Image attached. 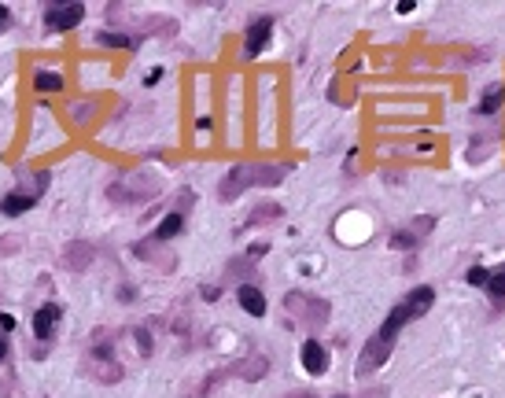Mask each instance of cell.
I'll return each instance as SVG.
<instances>
[{
  "label": "cell",
  "instance_id": "cell-18",
  "mask_svg": "<svg viewBox=\"0 0 505 398\" xmlns=\"http://www.w3.org/2000/svg\"><path fill=\"white\" fill-rule=\"evenodd\" d=\"M34 89H37V93H63V74H56V71H37V74H34Z\"/></svg>",
  "mask_w": 505,
  "mask_h": 398
},
{
  "label": "cell",
  "instance_id": "cell-4",
  "mask_svg": "<svg viewBox=\"0 0 505 398\" xmlns=\"http://www.w3.org/2000/svg\"><path fill=\"white\" fill-rule=\"evenodd\" d=\"M284 306H288L292 314H299L310 328H321L325 321H329V303H325V298H310L303 292H292L288 298H284Z\"/></svg>",
  "mask_w": 505,
  "mask_h": 398
},
{
  "label": "cell",
  "instance_id": "cell-5",
  "mask_svg": "<svg viewBox=\"0 0 505 398\" xmlns=\"http://www.w3.org/2000/svg\"><path fill=\"white\" fill-rule=\"evenodd\" d=\"M391 351H395V343H391V340H384L380 332H373V340L362 347V358H358V376H369L373 369H380V365L391 358Z\"/></svg>",
  "mask_w": 505,
  "mask_h": 398
},
{
  "label": "cell",
  "instance_id": "cell-30",
  "mask_svg": "<svg viewBox=\"0 0 505 398\" xmlns=\"http://www.w3.org/2000/svg\"><path fill=\"white\" fill-rule=\"evenodd\" d=\"M144 82H148V85H159V82H163V71H152V74L144 78Z\"/></svg>",
  "mask_w": 505,
  "mask_h": 398
},
{
  "label": "cell",
  "instance_id": "cell-19",
  "mask_svg": "<svg viewBox=\"0 0 505 398\" xmlns=\"http://www.w3.org/2000/svg\"><path fill=\"white\" fill-rule=\"evenodd\" d=\"M96 45L104 48H141V37H126V34H96Z\"/></svg>",
  "mask_w": 505,
  "mask_h": 398
},
{
  "label": "cell",
  "instance_id": "cell-26",
  "mask_svg": "<svg viewBox=\"0 0 505 398\" xmlns=\"http://www.w3.org/2000/svg\"><path fill=\"white\" fill-rule=\"evenodd\" d=\"M12 26V12H8V4H0V30Z\"/></svg>",
  "mask_w": 505,
  "mask_h": 398
},
{
  "label": "cell",
  "instance_id": "cell-3",
  "mask_svg": "<svg viewBox=\"0 0 505 398\" xmlns=\"http://www.w3.org/2000/svg\"><path fill=\"white\" fill-rule=\"evenodd\" d=\"M82 19H85V4H78V0H67V4H45V30L48 34L74 30Z\"/></svg>",
  "mask_w": 505,
  "mask_h": 398
},
{
  "label": "cell",
  "instance_id": "cell-22",
  "mask_svg": "<svg viewBox=\"0 0 505 398\" xmlns=\"http://www.w3.org/2000/svg\"><path fill=\"white\" fill-rule=\"evenodd\" d=\"M93 111H96V104H71V118L78 126H85L89 118H93Z\"/></svg>",
  "mask_w": 505,
  "mask_h": 398
},
{
  "label": "cell",
  "instance_id": "cell-15",
  "mask_svg": "<svg viewBox=\"0 0 505 398\" xmlns=\"http://www.w3.org/2000/svg\"><path fill=\"white\" fill-rule=\"evenodd\" d=\"M181 229H185V211H170L159 225H155L152 240H155V244H166V240H174V236L181 233Z\"/></svg>",
  "mask_w": 505,
  "mask_h": 398
},
{
  "label": "cell",
  "instance_id": "cell-14",
  "mask_svg": "<svg viewBox=\"0 0 505 398\" xmlns=\"http://www.w3.org/2000/svg\"><path fill=\"white\" fill-rule=\"evenodd\" d=\"M159 247L163 244H155L152 236H144V240L133 244V255L137 258H148V262H155V266H163V270H174V255H163Z\"/></svg>",
  "mask_w": 505,
  "mask_h": 398
},
{
  "label": "cell",
  "instance_id": "cell-10",
  "mask_svg": "<svg viewBox=\"0 0 505 398\" xmlns=\"http://www.w3.org/2000/svg\"><path fill=\"white\" fill-rule=\"evenodd\" d=\"M30 207H37V196L26 192V188H12V192L0 196V214L4 218H19V214H26Z\"/></svg>",
  "mask_w": 505,
  "mask_h": 398
},
{
  "label": "cell",
  "instance_id": "cell-24",
  "mask_svg": "<svg viewBox=\"0 0 505 398\" xmlns=\"http://www.w3.org/2000/svg\"><path fill=\"white\" fill-rule=\"evenodd\" d=\"M133 340H137V347H141V354H144V358H152V336H148V328H137Z\"/></svg>",
  "mask_w": 505,
  "mask_h": 398
},
{
  "label": "cell",
  "instance_id": "cell-25",
  "mask_svg": "<svg viewBox=\"0 0 505 398\" xmlns=\"http://www.w3.org/2000/svg\"><path fill=\"white\" fill-rule=\"evenodd\" d=\"M137 295H141V292H137V284H122V288H118V303H133Z\"/></svg>",
  "mask_w": 505,
  "mask_h": 398
},
{
  "label": "cell",
  "instance_id": "cell-11",
  "mask_svg": "<svg viewBox=\"0 0 505 398\" xmlns=\"http://www.w3.org/2000/svg\"><path fill=\"white\" fill-rule=\"evenodd\" d=\"M93 255H96V251H93V244L74 240V244L63 251V266H67L71 273H85V270H89V262H93Z\"/></svg>",
  "mask_w": 505,
  "mask_h": 398
},
{
  "label": "cell",
  "instance_id": "cell-7",
  "mask_svg": "<svg viewBox=\"0 0 505 398\" xmlns=\"http://www.w3.org/2000/svg\"><path fill=\"white\" fill-rule=\"evenodd\" d=\"M432 229H435V218L424 214V218H417L410 229H399V233L391 236V247H395V251H413V247H421V240L432 233Z\"/></svg>",
  "mask_w": 505,
  "mask_h": 398
},
{
  "label": "cell",
  "instance_id": "cell-6",
  "mask_svg": "<svg viewBox=\"0 0 505 398\" xmlns=\"http://www.w3.org/2000/svg\"><path fill=\"white\" fill-rule=\"evenodd\" d=\"M270 34H273V15L251 19V26H247V34H244V59H255V56H259L262 48L270 45Z\"/></svg>",
  "mask_w": 505,
  "mask_h": 398
},
{
  "label": "cell",
  "instance_id": "cell-17",
  "mask_svg": "<svg viewBox=\"0 0 505 398\" xmlns=\"http://www.w3.org/2000/svg\"><path fill=\"white\" fill-rule=\"evenodd\" d=\"M93 373L100 384H118L122 380V365H115V358H104V362H93Z\"/></svg>",
  "mask_w": 505,
  "mask_h": 398
},
{
  "label": "cell",
  "instance_id": "cell-31",
  "mask_svg": "<svg viewBox=\"0 0 505 398\" xmlns=\"http://www.w3.org/2000/svg\"><path fill=\"white\" fill-rule=\"evenodd\" d=\"M4 358H8V340L0 336V362H4Z\"/></svg>",
  "mask_w": 505,
  "mask_h": 398
},
{
  "label": "cell",
  "instance_id": "cell-32",
  "mask_svg": "<svg viewBox=\"0 0 505 398\" xmlns=\"http://www.w3.org/2000/svg\"><path fill=\"white\" fill-rule=\"evenodd\" d=\"M336 398H347V395H336Z\"/></svg>",
  "mask_w": 505,
  "mask_h": 398
},
{
  "label": "cell",
  "instance_id": "cell-28",
  "mask_svg": "<svg viewBox=\"0 0 505 398\" xmlns=\"http://www.w3.org/2000/svg\"><path fill=\"white\" fill-rule=\"evenodd\" d=\"M0 328H4V332H12V328H15V317H12V314H0Z\"/></svg>",
  "mask_w": 505,
  "mask_h": 398
},
{
  "label": "cell",
  "instance_id": "cell-1",
  "mask_svg": "<svg viewBox=\"0 0 505 398\" xmlns=\"http://www.w3.org/2000/svg\"><path fill=\"white\" fill-rule=\"evenodd\" d=\"M284 174H288V166H266V163H240L233 166L229 174L222 177V185H218V199H225V203H233L240 192H247L251 185H281Z\"/></svg>",
  "mask_w": 505,
  "mask_h": 398
},
{
  "label": "cell",
  "instance_id": "cell-8",
  "mask_svg": "<svg viewBox=\"0 0 505 398\" xmlns=\"http://www.w3.org/2000/svg\"><path fill=\"white\" fill-rule=\"evenodd\" d=\"M59 317H63V306H59V303L37 306V314H34V336H37V340H52Z\"/></svg>",
  "mask_w": 505,
  "mask_h": 398
},
{
  "label": "cell",
  "instance_id": "cell-13",
  "mask_svg": "<svg viewBox=\"0 0 505 398\" xmlns=\"http://www.w3.org/2000/svg\"><path fill=\"white\" fill-rule=\"evenodd\" d=\"M402 303H406V310H410V317L417 321V317H424V314L432 310V303H435V292H432L428 284H421V288H413V292L406 295Z\"/></svg>",
  "mask_w": 505,
  "mask_h": 398
},
{
  "label": "cell",
  "instance_id": "cell-20",
  "mask_svg": "<svg viewBox=\"0 0 505 398\" xmlns=\"http://www.w3.org/2000/svg\"><path fill=\"white\" fill-rule=\"evenodd\" d=\"M281 218V207L277 203H262V207H255L251 218H247V225H255V222H277Z\"/></svg>",
  "mask_w": 505,
  "mask_h": 398
},
{
  "label": "cell",
  "instance_id": "cell-21",
  "mask_svg": "<svg viewBox=\"0 0 505 398\" xmlns=\"http://www.w3.org/2000/svg\"><path fill=\"white\" fill-rule=\"evenodd\" d=\"M487 292H491V298H505V266L491 270V277H487Z\"/></svg>",
  "mask_w": 505,
  "mask_h": 398
},
{
  "label": "cell",
  "instance_id": "cell-29",
  "mask_svg": "<svg viewBox=\"0 0 505 398\" xmlns=\"http://www.w3.org/2000/svg\"><path fill=\"white\" fill-rule=\"evenodd\" d=\"M395 8H399V15H410L413 8H417V4H413V0H399V4H395Z\"/></svg>",
  "mask_w": 505,
  "mask_h": 398
},
{
  "label": "cell",
  "instance_id": "cell-23",
  "mask_svg": "<svg viewBox=\"0 0 505 398\" xmlns=\"http://www.w3.org/2000/svg\"><path fill=\"white\" fill-rule=\"evenodd\" d=\"M487 277H491L487 266H472V270L465 273V281H469V284H476V288H487Z\"/></svg>",
  "mask_w": 505,
  "mask_h": 398
},
{
  "label": "cell",
  "instance_id": "cell-27",
  "mask_svg": "<svg viewBox=\"0 0 505 398\" xmlns=\"http://www.w3.org/2000/svg\"><path fill=\"white\" fill-rule=\"evenodd\" d=\"M19 244H23V240H15V236H4V240H0V251H15Z\"/></svg>",
  "mask_w": 505,
  "mask_h": 398
},
{
  "label": "cell",
  "instance_id": "cell-2",
  "mask_svg": "<svg viewBox=\"0 0 505 398\" xmlns=\"http://www.w3.org/2000/svg\"><path fill=\"white\" fill-rule=\"evenodd\" d=\"M155 192H159V185L148 174H126V177H118L115 185H107V199H111V203H122V207L144 203V199H152Z\"/></svg>",
  "mask_w": 505,
  "mask_h": 398
},
{
  "label": "cell",
  "instance_id": "cell-9",
  "mask_svg": "<svg viewBox=\"0 0 505 398\" xmlns=\"http://www.w3.org/2000/svg\"><path fill=\"white\" fill-rule=\"evenodd\" d=\"M299 358H303V369L310 373V376H325V373H329V351H325V343L306 340Z\"/></svg>",
  "mask_w": 505,
  "mask_h": 398
},
{
  "label": "cell",
  "instance_id": "cell-16",
  "mask_svg": "<svg viewBox=\"0 0 505 398\" xmlns=\"http://www.w3.org/2000/svg\"><path fill=\"white\" fill-rule=\"evenodd\" d=\"M502 104H505V85L502 82H494L483 89V96H480V104H476V115H494V111H502Z\"/></svg>",
  "mask_w": 505,
  "mask_h": 398
},
{
  "label": "cell",
  "instance_id": "cell-12",
  "mask_svg": "<svg viewBox=\"0 0 505 398\" xmlns=\"http://www.w3.org/2000/svg\"><path fill=\"white\" fill-rule=\"evenodd\" d=\"M236 303H240V310H244V314H251V317H266V295H262L255 284H240V288H236Z\"/></svg>",
  "mask_w": 505,
  "mask_h": 398
}]
</instances>
